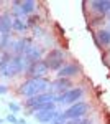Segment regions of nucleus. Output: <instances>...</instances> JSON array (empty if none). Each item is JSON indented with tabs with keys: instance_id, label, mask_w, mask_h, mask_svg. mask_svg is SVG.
I'll return each mask as SVG.
<instances>
[{
	"instance_id": "obj_7",
	"label": "nucleus",
	"mask_w": 110,
	"mask_h": 124,
	"mask_svg": "<svg viewBox=\"0 0 110 124\" xmlns=\"http://www.w3.org/2000/svg\"><path fill=\"white\" fill-rule=\"evenodd\" d=\"M46 103H56V94H53V93H43V94L33 96V98H28L25 104H26V108L33 109V108L46 104Z\"/></svg>"
},
{
	"instance_id": "obj_13",
	"label": "nucleus",
	"mask_w": 110,
	"mask_h": 124,
	"mask_svg": "<svg viewBox=\"0 0 110 124\" xmlns=\"http://www.w3.org/2000/svg\"><path fill=\"white\" fill-rule=\"evenodd\" d=\"M12 23H13V17L10 13L0 15V33L8 35V31L12 30Z\"/></svg>"
},
{
	"instance_id": "obj_15",
	"label": "nucleus",
	"mask_w": 110,
	"mask_h": 124,
	"mask_svg": "<svg viewBox=\"0 0 110 124\" xmlns=\"http://www.w3.org/2000/svg\"><path fill=\"white\" fill-rule=\"evenodd\" d=\"M12 28L17 30V31H23V30H26V23L23 22V18H13V23H12Z\"/></svg>"
},
{
	"instance_id": "obj_18",
	"label": "nucleus",
	"mask_w": 110,
	"mask_h": 124,
	"mask_svg": "<svg viewBox=\"0 0 110 124\" xmlns=\"http://www.w3.org/2000/svg\"><path fill=\"white\" fill-rule=\"evenodd\" d=\"M8 109L12 111V113H18V111H20V106L17 104V103H13V101H12V103H8Z\"/></svg>"
},
{
	"instance_id": "obj_8",
	"label": "nucleus",
	"mask_w": 110,
	"mask_h": 124,
	"mask_svg": "<svg viewBox=\"0 0 110 124\" xmlns=\"http://www.w3.org/2000/svg\"><path fill=\"white\" fill-rule=\"evenodd\" d=\"M79 71H81V66L77 63H66L64 66L58 71V78H67V79H71L72 76L79 75Z\"/></svg>"
},
{
	"instance_id": "obj_4",
	"label": "nucleus",
	"mask_w": 110,
	"mask_h": 124,
	"mask_svg": "<svg viewBox=\"0 0 110 124\" xmlns=\"http://www.w3.org/2000/svg\"><path fill=\"white\" fill-rule=\"evenodd\" d=\"M45 63H46V66H48V70L59 71V70L66 65V55H64V51H63V50H58V48L51 50V51L46 55Z\"/></svg>"
},
{
	"instance_id": "obj_14",
	"label": "nucleus",
	"mask_w": 110,
	"mask_h": 124,
	"mask_svg": "<svg viewBox=\"0 0 110 124\" xmlns=\"http://www.w3.org/2000/svg\"><path fill=\"white\" fill-rule=\"evenodd\" d=\"M95 40H97V43H99L100 46H107V45H110V30L109 28H100L99 31H97Z\"/></svg>"
},
{
	"instance_id": "obj_6",
	"label": "nucleus",
	"mask_w": 110,
	"mask_h": 124,
	"mask_svg": "<svg viewBox=\"0 0 110 124\" xmlns=\"http://www.w3.org/2000/svg\"><path fill=\"white\" fill-rule=\"evenodd\" d=\"M49 70L46 66L45 60H39V61H35V63H30L25 70V73H26L30 78H45V75L48 73Z\"/></svg>"
},
{
	"instance_id": "obj_22",
	"label": "nucleus",
	"mask_w": 110,
	"mask_h": 124,
	"mask_svg": "<svg viewBox=\"0 0 110 124\" xmlns=\"http://www.w3.org/2000/svg\"><path fill=\"white\" fill-rule=\"evenodd\" d=\"M0 124H3V121H2V119H0Z\"/></svg>"
},
{
	"instance_id": "obj_10",
	"label": "nucleus",
	"mask_w": 110,
	"mask_h": 124,
	"mask_svg": "<svg viewBox=\"0 0 110 124\" xmlns=\"http://www.w3.org/2000/svg\"><path fill=\"white\" fill-rule=\"evenodd\" d=\"M23 56H25V60L28 61V65H30V63H35V61H39L41 56H43V48L31 45V46L25 51V55H23Z\"/></svg>"
},
{
	"instance_id": "obj_5",
	"label": "nucleus",
	"mask_w": 110,
	"mask_h": 124,
	"mask_svg": "<svg viewBox=\"0 0 110 124\" xmlns=\"http://www.w3.org/2000/svg\"><path fill=\"white\" fill-rule=\"evenodd\" d=\"M82 96H84L82 88H71L63 94H56V103H59V104H74V103H79Z\"/></svg>"
},
{
	"instance_id": "obj_20",
	"label": "nucleus",
	"mask_w": 110,
	"mask_h": 124,
	"mask_svg": "<svg viewBox=\"0 0 110 124\" xmlns=\"http://www.w3.org/2000/svg\"><path fill=\"white\" fill-rule=\"evenodd\" d=\"M5 93H7V86L0 85V94H5Z\"/></svg>"
},
{
	"instance_id": "obj_17",
	"label": "nucleus",
	"mask_w": 110,
	"mask_h": 124,
	"mask_svg": "<svg viewBox=\"0 0 110 124\" xmlns=\"http://www.w3.org/2000/svg\"><path fill=\"white\" fill-rule=\"evenodd\" d=\"M38 20H39V17H36V15H30L28 20H26V27H35Z\"/></svg>"
},
{
	"instance_id": "obj_2",
	"label": "nucleus",
	"mask_w": 110,
	"mask_h": 124,
	"mask_svg": "<svg viewBox=\"0 0 110 124\" xmlns=\"http://www.w3.org/2000/svg\"><path fill=\"white\" fill-rule=\"evenodd\" d=\"M36 10V2L35 0H25V2H13L12 3V12H13V18H23L30 17L33 12Z\"/></svg>"
},
{
	"instance_id": "obj_19",
	"label": "nucleus",
	"mask_w": 110,
	"mask_h": 124,
	"mask_svg": "<svg viewBox=\"0 0 110 124\" xmlns=\"http://www.w3.org/2000/svg\"><path fill=\"white\" fill-rule=\"evenodd\" d=\"M7 121H8V123H12V124H18V119H17V116H13V114L7 116Z\"/></svg>"
},
{
	"instance_id": "obj_12",
	"label": "nucleus",
	"mask_w": 110,
	"mask_h": 124,
	"mask_svg": "<svg viewBox=\"0 0 110 124\" xmlns=\"http://www.w3.org/2000/svg\"><path fill=\"white\" fill-rule=\"evenodd\" d=\"M91 7L97 13H100V15H109L110 13V0H95V2H91Z\"/></svg>"
},
{
	"instance_id": "obj_16",
	"label": "nucleus",
	"mask_w": 110,
	"mask_h": 124,
	"mask_svg": "<svg viewBox=\"0 0 110 124\" xmlns=\"http://www.w3.org/2000/svg\"><path fill=\"white\" fill-rule=\"evenodd\" d=\"M66 121H67V119H66V116L63 114V113H58V116H56V117L49 124H64Z\"/></svg>"
},
{
	"instance_id": "obj_3",
	"label": "nucleus",
	"mask_w": 110,
	"mask_h": 124,
	"mask_svg": "<svg viewBox=\"0 0 110 124\" xmlns=\"http://www.w3.org/2000/svg\"><path fill=\"white\" fill-rule=\"evenodd\" d=\"M89 109H91L89 103H85V101H79V103L71 104L63 114L66 116L67 121H76V119H82V117H85V114L89 113Z\"/></svg>"
},
{
	"instance_id": "obj_11",
	"label": "nucleus",
	"mask_w": 110,
	"mask_h": 124,
	"mask_svg": "<svg viewBox=\"0 0 110 124\" xmlns=\"http://www.w3.org/2000/svg\"><path fill=\"white\" fill-rule=\"evenodd\" d=\"M59 111L56 109H46V111H39V113H35V119L38 123H43V124H49L56 116H58Z\"/></svg>"
},
{
	"instance_id": "obj_21",
	"label": "nucleus",
	"mask_w": 110,
	"mask_h": 124,
	"mask_svg": "<svg viewBox=\"0 0 110 124\" xmlns=\"http://www.w3.org/2000/svg\"><path fill=\"white\" fill-rule=\"evenodd\" d=\"M64 124H79V119H76V121H66Z\"/></svg>"
},
{
	"instance_id": "obj_1",
	"label": "nucleus",
	"mask_w": 110,
	"mask_h": 124,
	"mask_svg": "<svg viewBox=\"0 0 110 124\" xmlns=\"http://www.w3.org/2000/svg\"><path fill=\"white\" fill-rule=\"evenodd\" d=\"M48 89H49V81L46 78H28L20 86V94L28 99V98H33V96L48 93Z\"/></svg>"
},
{
	"instance_id": "obj_9",
	"label": "nucleus",
	"mask_w": 110,
	"mask_h": 124,
	"mask_svg": "<svg viewBox=\"0 0 110 124\" xmlns=\"http://www.w3.org/2000/svg\"><path fill=\"white\" fill-rule=\"evenodd\" d=\"M49 88H51V89L54 88L56 91H59V93L63 94V93H66L67 89L72 88V81L67 79V78H58V79H54V81L49 83Z\"/></svg>"
}]
</instances>
